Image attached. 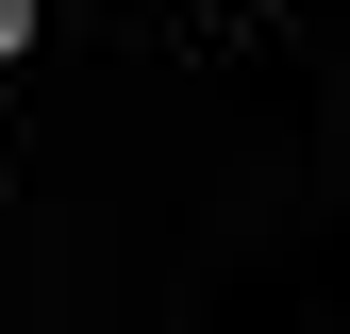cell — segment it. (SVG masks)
Returning <instances> with one entry per match:
<instances>
[{
  "label": "cell",
  "mask_w": 350,
  "mask_h": 334,
  "mask_svg": "<svg viewBox=\"0 0 350 334\" xmlns=\"http://www.w3.org/2000/svg\"><path fill=\"white\" fill-rule=\"evenodd\" d=\"M0 51H33V0H0Z\"/></svg>",
  "instance_id": "obj_1"
}]
</instances>
